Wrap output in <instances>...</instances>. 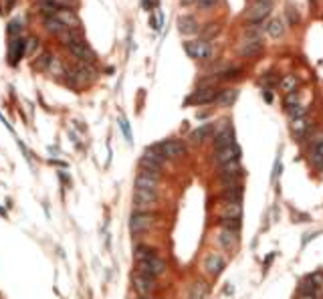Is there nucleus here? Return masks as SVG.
<instances>
[{
	"instance_id": "4",
	"label": "nucleus",
	"mask_w": 323,
	"mask_h": 299,
	"mask_svg": "<svg viewBox=\"0 0 323 299\" xmlns=\"http://www.w3.org/2000/svg\"><path fill=\"white\" fill-rule=\"evenodd\" d=\"M136 271L146 275V277H152V279H158L160 275H164L166 273V261L164 259H160V257H154L150 261H144V263H136Z\"/></svg>"
},
{
	"instance_id": "29",
	"label": "nucleus",
	"mask_w": 323,
	"mask_h": 299,
	"mask_svg": "<svg viewBox=\"0 0 323 299\" xmlns=\"http://www.w3.org/2000/svg\"><path fill=\"white\" fill-rule=\"evenodd\" d=\"M206 295V287L202 281H196L192 287H190V293H188V299H204Z\"/></svg>"
},
{
	"instance_id": "12",
	"label": "nucleus",
	"mask_w": 323,
	"mask_h": 299,
	"mask_svg": "<svg viewBox=\"0 0 323 299\" xmlns=\"http://www.w3.org/2000/svg\"><path fill=\"white\" fill-rule=\"evenodd\" d=\"M214 158H216V162L222 166L230 160L240 158V148H238V144H232V146H226L222 150H214Z\"/></svg>"
},
{
	"instance_id": "18",
	"label": "nucleus",
	"mask_w": 323,
	"mask_h": 299,
	"mask_svg": "<svg viewBox=\"0 0 323 299\" xmlns=\"http://www.w3.org/2000/svg\"><path fill=\"white\" fill-rule=\"evenodd\" d=\"M224 259L220 257V255H210L208 259H206V263H204V267H206V271L210 273V275H220L222 273V269H224Z\"/></svg>"
},
{
	"instance_id": "42",
	"label": "nucleus",
	"mask_w": 323,
	"mask_h": 299,
	"mask_svg": "<svg viewBox=\"0 0 323 299\" xmlns=\"http://www.w3.org/2000/svg\"><path fill=\"white\" fill-rule=\"evenodd\" d=\"M136 299H150V297H142V295H138V297H136Z\"/></svg>"
},
{
	"instance_id": "26",
	"label": "nucleus",
	"mask_w": 323,
	"mask_h": 299,
	"mask_svg": "<svg viewBox=\"0 0 323 299\" xmlns=\"http://www.w3.org/2000/svg\"><path fill=\"white\" fill-rule=\"evenodd\" d=\"M266 32H268V36H273V38H281L285 34V22L281 18H273L271 22L266 24Z\"/></svg>"
},
{
	"instance_id": "31",
	"label": "nucleus",
	"mask_w": 323,
	"mask_h": 299,
	"mask_svg": "<svg viewBox=\"0 0 323 299\" xmlns=\"http://www.w3.org/2000/svg\"><path fill=\"white\" fill-rule=\"evenodd\" d=\"M22 28H24L22 20H20V18H16V20H12V22L8 24V34H10V36H20Z\"/></svg>"
},
{
	"instance_id": "7",
	"label": "nucleus",
	"mask_w": 323,
	"mask_h": 299,
	"mask_svg": "<svg viewBox=\"0 0 323 299\" xmlns=\"http://www.w3.org/2000/svg\"><path fill=\"white\" fill-rule=\"evenodd\" d=\"M154 222H156L154 214L136 210V212L130 216V230L136 232V234H138V232H146V230H150V228L154 226Z\"/></svg>"
},
{
	"instance_id": "8",
	"label": "nucleus",
	"mask_w": 323,
	"mask_h": 299,
	"mask_svg": "<svg viewBox=\"0 0 323 299\" xmlns=\"http://www.w3.org/2000/svg\"><path fill=\"white\" fill-rule=\"evenodd\" d=\"M132 283H134V289H136V293L138 295H142V297H152V293L158 289V283H156V279H152V277H146V275H142V273H134V277H132Z\"/></svg>"
},
{
	"instance_id": "2",
	"label": "nucleus",
	"mask_w": 323,
	"mask_h": 299,
	"mask_svg": "<svg viewBox=\"0 0 323 299\" xmlns=\"http://www.w3.org/2000/svg\"><path fill=\"white\" fill-rule=\"evenodd\" d=\"M271 4H273V0H254L246 8V20L252 24L262 22L268 16V12H271Z\"/></svg>"
},
{
	"instance_id": "15",
	"label": "nucleus",
	"mask_w": 323,
	"mask_h": 299,
	"mask_svg": "<svg viewBox=\"0 0 323 299\" xmlns=\"http://www.w3.org/2000/svg\"><path fill=\"white\" fill-rule=\"evenodd\" d=\"M262 53V40H244L240 46V55L244 59H252L258 57Z\"/></svg>"
},
{
	"instance_id": "14",
	"label": "nucleus",
	"mask_w": 323,
	"mask_h": 299,
	"mask_svg": "<svg viewBox=\"0 0 323 299\" xmlns=\"http://www.w3.org/2000/svg\"><path fill=\"white\" fill-rule=\"evenodd\" d=\"M222 198L226 200V204H230V202H242V184L238 182V184H230V186H224V190H222Z\"/></svg>"
},
{
	"instance_id": "16",
	"label": "nucleus",
	"mask_w": 323,
	"mask_h": 299,
	"mask_svg": "<svg viewBox=\"0 0 323 299\" xmlns=\"http://www.w3.org/2000/svg\"><path fill=\"white\" fill-rule=\"evenodd\" d=\"M154 257H158V253H156V248L150 246V244H138L134 248V259H136V263H144V261H150Z\"/></svg>"
},
{
	"instance_id": "36",
	"label": "nucleus",
	"mask_w": 323,
	"mask_h": 299,
	"mask_svg": "<svg viewBox=\"0 0 323 299\" xmlns=\"http://www.w3.org/2000/svg\"><path fill=\"white\" fill-rule=\"evenodd\" d=\"M307 281H311L315 287H321V285H323V273H321V271H319V273H313V275L307 277Z\"/></svg>"
},
{
	"instance_id": "25",
	"label": "nucleus",
	"mask_w": 323,
	"mask_h": 299,
	"mask_svg": "<svg viewBox=\"0 0 323 299\" xmlns=\"http://www.w3.org/2000/svg\"><path fill=\"white\" fill-rule=\"evenodd\" d=\"M212 136V124H204V126H200L198 130H194L192 134H190V140L194 142V144H202L206 138H210Z\"/></svg>"
},
{
	"instance_id": "13",
	"label": "nucleus",
	"mask_w": 323,
	"mask_h": 299,
	"mask_svg": "<svg viewBox=\"0 0 323 299\" xmlns=\"http://www.w3.org/2000/svg\"><path fill=\"white\" fill-rule=\"evenodd\" d=\"M311 164L315 170H323V134L315 138L313 148H311Z\"/></svg>"
},
{
	"instance_id": "19",
	"label": "nucleus",
	"mask_w": 323,
	"mask_h": 299,
	"mask_svg": "<svg viewBox=\"0 0 323 299\" xmlns=\"http://www.w3.org/2000/svg\"><path fill=\"white\" fill-rule=\"evenodd\" d=\"M55 16H57L67 28H73V30H75V28L79 26V18H77V14L73 12V8H61Z\"/></svg>"
},
{
	"instance_id": "35",
	"label": "nucleus",
	"mask_w": 323,
	"mask_h": 299,
	"mask_svg": "<svg viewBox=\"0 0 323 299\" xmlns=\"http://www.w3.org/2000/svg\"><path fill=\"white\" fill-rule=\"evenodd\" d=\"M260 83L264 85V89H271V87L277 83V79H275L273 73H268V75H262V77H260Z\"/></svg>"
},
{
	"instance_id": "33",
	"label": "nucleus",
	"mask_w": 323,
	"mask_h": 299,
	"mask_svg": "<svg viewBox=\"0 0 323 299\" xmlns=\"http://www.w3.org/2000/svg\"><path fill=\"white\" fill-rule=\"evenodd\" d=\"M238 77H240V69H226L224 73H220V75H218V79H222V81L238 79Z\"/></svg>"
},
{
	"instance_id": "10",
	"label": "nucleus",
	"mask_w": 323,
	"mask_h": 299,
	"mask_svg": "<svg viewBox=\"0 0 323 299\" xmlns=\"http://www.w3.org/2000/svg\"><path fill=\"white\" fill-rule=\"evenodd\" d=\"M69 53L79 61V63H93L95 61V53L91 51V48L87 46V42L83 40V42H75V44H71L69 46Z\"/></svg>"
},
{
	"instance_id": "17",
	"label": "nucleus",
	"mask_w": 323,
	"mask_h": 299,
	"mask_svg": "<svg viewBox=\"0 0 323 299\" xmlns=\"http://www.w3.org/2000/svg\"><path fill=\"white\" fill-rule=\"evenodd\" d=\"M198 20L194 18V16H180V20H178V30L184 34V36H188V34H196L198 32Z\"/></svg>"
},
{
	"instance_id": "3",
	"label": "nucleus",
	"mask_w": 323,
	"mask_h": 299,
	"mask_svg": "<svg viewBox=\"0 0 323 299\" xmlns=\"http://www.w3.org/2000/svg\"><path fill=\"white\" fill-rule=\"evenodd\" d=\"M184 51L188 53V57H192L194 61H204L212 55V46L208 40H186L184 42Z\"/></svg>"
},
{
	"instance_id": "34",
	"label": "nucleus",
	"mask_w": 323,
	"mask_h": 299,
	"mask_svg": "<svg viewBox=\"0 0 323 299\" xmlns=\"http://www.w3.org/2000/svg\"><path fill=\"white\" fill-rule=\"evenodd\" d=\"M216 4H218V0H198L200 10H212V8H216Z\"/></svg>"
},
{
	"instance_id": "11",
	"label": "nucleus",
	"mask_w": 323,
	"mask_h": 299,
	"mask_svg": "<svg viewBox=\"0 0 323 299\" xmlns=\"http://www.w3.org/2000/svg\"><path fill=\"white\" fill-rule=\"evenodd\" d=\"M26 53V40L22 36H12L10 46H8V57H10V65H18L20 59Z\"/></svg>"
},
{
	"instance_id": "32",
	"label": "nucleus",
	"mask_w": 323,
	"mask_h": 299,
	"mask_svg": "<svg viewBox=\"0 0 323 299\" xmlns=\"http://www.w3.org/2000/svg\"><path fill=\"white\" fill-rule=\"evenodd\" d=\"M285 104H287V110L293 108V106H297V104H301V93H299V91L287 93V95H285Z\"/></svg>"
},
{
	"instance_id": "28",
	"label": "nucleus",
	"mask_w": 323,
	"mask_h": 299,
	"mask_svg": "<svg viewBox=\"0 0 323 299\" xmlns=\"http://www.w3.org/2000/svg\"><path fill=\"white\" fill-rule=\"evenodd\" d=\"M220 224H222V228H226V230L238 232V230H240V216H222Z\"/></svg>"
},
{
	"instance_id": "38",
	"label": "nucleus",
	"mask_w": 323,
	"mask_h": 299,
	"mask_svg": "<svg viewBox=\"0 0 323 299\" xmlns=\"http://www.w3.org/2000/svg\"><path fill=\"white\" fill-rule=\"evenodd\" d=\"M262 99H264L266 104H271L273 102V91L271 89H262Z\"/></svg>"
},
{
	"instance_id": "39",
	"label": "nucleus",
	"mask_w": 323,
	"mask_h": 299,
	"mask_svg": "<svg viewBox=\"0 0 323 299\" xmlns=\"http://www.w3.org/2000/svg\"><path fill=\"white\" fill-rule=\"evenodd\" d=\"M28 42V53H32L34 48H38V40L36 38H30V40H26Z\"/></svg>"
},
{
	"instance_id": "20",
	"label": "nucleus",
	"mask_w": 323,
	"mask_h": 299,
	"mask_svg": "<svg viewBox=\"0 0 323 299\" xmlns=\"http://www.w3.org/2000/svg\"><path fill=\"white\" fill-rule=\"evenodd\" d=\"M238 97V89H222L218 91V97H216V104L222 106V108H230Z\"/></svg>"
},
{
	"instance_id": "5",
	"label": "nucleus",
	"mask_w": 323,
	"mask_h": 299,
	"mask_svg": "<svg viewBox=\"0 0 323 299\" xmlns=\"http://www.w3.org/2000/svg\"><path fill=\"white\" fill-rule=\"evenodd\" d=\"M156 146L166 160H178L186 154V146L180 140H166V142H160Z\"/></svg>"
},
{
	"instance_id": "6",
	"label": "nucleus",
	"mask_w": 323,
	"mask_h": 299,
	"mask_svg": "<svg viewBox=\"0 0 323 299\" xmlns=\"http://www.w3.org/2000/svg\"><path fill=\"white\" fill-rule=\"evenodd\" d=\"M216 97H218V91L214 89V87H210V85H206V87L196 89V91L186 99V106H188V104H190V106H208V104H212V102H216Z\"/></svg>"
},
{
	"instance_id": "40",
	"label": "nucleus",
	"mask_w": 323,
	"mask_h": 299,
	"mask_svg": "<svg viewBox=\"0 0 323 299\" xmlns=\"http://www.w3.org/2000/svg\"><path fill=\"white\" fill-rule=\"evenodd\" d=\"M14 4H16V0H4V6H6V8H4V10H6V12H8V10H10V8H12V6H14Z\"/></svg>"
},
{
	"instance_id": "30",
	"label": "nucleus",
	"mask_w": 323,
	"mask_h": 299,
	"mask_svg": "<svg viewBox=\"0 0 323 299\" xmlns=\"http://www.w3.org/2000/svg\"><path fill=\"white\" fill-rule=\"evenodd\" d=\"M289 116H291V120H297V118H305V116H307V106H303V104H297V106L289 108Z\"/></svg>"
},
{
	"instance_id": "24",
	"label": "nucleus",
	"mask_w": 323,
	"mask_h": 299,
	"mask_svg": "<svg viewBox=\"0 0 323 299\" xmlns=\"http://www.w3.org/2000/svg\"><path fill=\"white\" fill-rule=\"evenodd\" d=\"M44 28H46L48 32H52V34H59V36L67 30V26H65L57 16H44Z\"/></svg>"
},
{
	"instance_id": "41",
	"label": "nucleus",
	"mask_w": 323,
	"mask_h": 299,
	"mask_svg": "<svg viewBox=\"0 0 323 299\" xmlns=\"http://www.w3.org/2000/svg\"><path fill=\"white\" fill-rule=\"evenodd\" d=\"M297 299H317V295H307V293H299Z\"/></svg>"
},
{
	"instance_id": "23",
	"label": "nucleus",
	"mask_w": 323,
	"mask_h": 299,
	"mask_svg": "<svg viewBox=\"0 0 323 299\" xmlns=\"http://www.w3.org/2000/svg\"><path fill=\"white\" fill-rule=\"evenodd\" d=\"M216 240L220 242V246H222V248H226V251H230V248L236 244V232L226 230V228H220V232H218Z\"/></svg>"
},
{
	"instance_id": "37",
	"label": "nucleus",
	"mask_w": 323,
	"mask_h": 299,
	"mask_svg": "<svg viewBox=\"0 0 323 299\" xmlns=\"http://www.w3.org/2000/svg\"><path fill=\"white\" fill-rule=\"evenodd\" d=\"M120 126H122V130H124V134H126V140H128V142H132V130H130L128 120H126V118H122V120H120Z\"/></svg>"
},
{
	"instance_id": "9",
	"label": "nucleus",
	"mask_w": 323,
	"mask_h": 299,
	"mask_svg": "<svg viewBox=\"0 0 323 299\" xmlns=\"http://www.w3.org/2000/svg\"><path fill=\"white\" fill-rule=\"evenodd\" d=\"M234 138H236L234 128L226 122V124H224L216 134H214V150H222V148H226V146L236 144V142H234Z\"/></svg>"
},
{
	"instance_id": "22",
	"label": "nucleus",
	"mask_w": 323,
	"mask_h": 299,
	"mask_svg": "<svg viewBox=\"0 0 323 299\" xmlns=\"http://www.w3.org/2000/svg\"><path fill=\"white\" fill-rule=\"evenodd\" d=\"M309 128H311V122H309V118L305 116V118H297V120H293V124H291V130L295 132V136L301 140V138H305L307 134H309Z\"/></svg>"
},
{
	"instance_id": "27",
	"label": "nucleus",
	"mask_w": 323,
	"mask_h": 299,
	"mask_svg": "<svg viewBox=\"0 0 323 299\" xmlns=\"http://www.w3.org/2000/svg\"><path fill=\"white\" fill-rule=\"evenodd\" d=\"M297 85H299V81H297V77L295 75H291V73H287L281 81H279V87H281V91L287 95V93H293V91H297Z\"/></svg>"
},
{
	"instance_id": "21",
	"label": "nucleus",
	"mask_w": 323,
	"mask_h": 299,
	"mask_svg": "<svg viewBox=\"0 0 323 299\" xmlns=\"http://www.w3.org/2000/svg\"><path fill=\"white\" fill-rule=\"evenodd\" d=\"M158 184H160V178H154V176H148V174H138V178H136V188L158 192Z\"/></svg>"
},
{
	"instance_id": "43",
	"label": "nucleus",
	"mask_w": 323,
	"mask_h": 299,
	"mask_svg": "<svg viewBox=\"0 0 323 299\" xmlns=\"http://www.w3.org/2000/svg\"><path fill=\"white\" fill-rule=\"evenodd\" d=\"M184 2H186V0H184ZM188 2H190V0H188Z\"/></svg>"
},
{
	"instance_id": "1",
	"label": "nucleus",
	"mask_w": 323,
	"mask_h": 299,
	"mask_svg": "<svg viewBox=\"0 0 323 299\" xmlns=\"http://www.w3.org/2000/svg\"><path fill=\"white\" fill-rule=\"evenodd\" d=\"M158 204V192L154 190H144V188H136L134 190V206L136 210L148 212L150 208H154Z\"/></svg>"
}]
</instances>
